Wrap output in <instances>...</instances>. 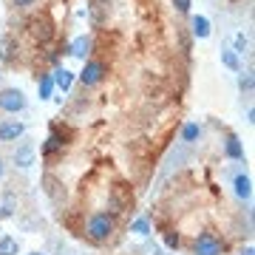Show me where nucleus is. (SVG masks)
Here are the masks:
<instances>
[{"instance_id":"f257e3e1","label":"nucleus","mask_w":255,"mask_h":255,"mask_svg":"<svg viewBox=\"0 0 255 255\" xmlns=\"http://www.w3.org/2000/svg\"><path fill=\"white\" fill-rule=\"evenodd\" d=\"M111 233H114V219H108L105 213L91 216L88 224H85V236L91 241H105V238H111Z\"/></svg>"},{"instance_id":"f03ea898","label":"nucleus","mask_w":255,"mask_h":255,"mask_svg":"<svg viewBox=\"0 0 255 255\" xmlns=\"http://www.w3.org/2000/svg\"><path fill=\"white\" fill-rule=\"evenodd\" d=\"M26 105H28V100L20 88H3V91H0V111H6V114H20Z\"/></svg>"},{"instance_id":"7ed1b4c3","label":"nucleus","mask_w":255,"mask_h":255,"mask_svg":"<svg viewBox=\"0 0 255 255\" xmlns=\"http://www.w3.org/2000/svg\"><path fill=\"white\" fill-rule=\"evenodd\" d=\"M105 74H108L105 63H100V60H88L85 68L80 71V82H82V85H97V82H102Z\"/></svg>"},{"instance_id":"20e7f679","label":"nucleus","mask_w":255,"mask_h":255,"mask_svg":"<svg viewBox=\"0 0 255 255\" xmlns=\"http://www.w3.org/2000/svg\"><path fill=\"white\" fill-rule=\"evenodd\" d=\"M221 250H224V244L213 233H201L196 238V255H221Z\"/></svg>"},{"instance_id":"39448f33","label":"nucleus","mask_w":255,"mask_h":255,"mask_svg":"<svg viewBox=\"0 0 255 255\" xmlns=\"http://www.w3.org/2000/svg\"><path fill=\"white\" fill-rule=\"evenodd\" d=\"M26 133V125L20 119H3L0 122V142H17Z\"/></svg>"},{"instance_id":"423d86ee","label":"nucleus","mask_w":255,"mask_h":255,"mask_svg":"<svg viewBox=\"0 0 255 255\" xmlns=\"http://www.w3.org/2000/svg\"><path fill=\"white\" fill-rule=\"evenodd\" d=\"M28 26H31V34H34L40 43H48L51 34H54V28H51V20L48 17H34Z\"/></svg>"},{"instance_id":"0eeeda50","label":"nucleus","mask_w":255,"mask_h":255,"mask_svg":"<svg viewBox=\"0 0 255 255\" xmlns=\"http://www.w3.org/2000/svg\"><path fill=\"white\" fill-rule=\"evenodd\" d=\"M34 159H37V150H34V145H20L17 150H14V164H17V167H23V170H26V167H31V164H34Z\"/></svg>"},{"instance_id":"6e6552de","label":"nucleus","mask_w":255,"mask_h":255,"mask_svg":"<svg viewBox=\"0 0 255 255\" xmlns=\"http://www.w3.org/2000/svg\"><path fill=\"white\" fill-rule=\"evenodd\" d=\"M51 80H54L57 88H63V91H68L71 88V82H74V74L68 71V68H63V65H57L54 74H51Z\"/></svg>"},{"instance_id":"1a4fd4ad","label":"nucleus","mask_w":255,"mask_h":255,"mask_svg":"<svg viewBox=\"0 0 255 255\" xmlns=\"http://www.w3.org/2000/svg\"><path fill=\"white\" fill-rule=\"evenodd\" d=\"M236 196L241 201H250V196H253V182H250V176H244V173L236 176Z\"/></svg>"},{"instance_id":"9d476101","label":"nucleus","mask_w":255,"mask_h":255,"mask_svg":"<svg viewBox=\"0 0 255 255\" xmlns=\"http://www.w3.org/2000/svg\"><path fill=\"white\" fill-rule=\"evenodd\" d=\"M88 48H91V37L82 34V37H77L71 46H68V54H71V57H80V60H82V57L88 54Z\"/></svg>"},{"instance_id":"9b49d317","label":"nucleus","mask_w":255,"mask_h":255,"mask_svg":"<svg viewBox=\"0 0 255 255\" xmlns=\"http://www.w3.org/2000/svg\"><path fill=\"white\" fill-rule=\"evenodd\" d=\"M193 34L199 37V40H207L210 37V20L207 17H193Z\"/></svg>"},{"instance_id":"f8f14e48","label":"nucleus","mask_w":255,"mask_h":255,"mask_svg":"<svg viewBox=\"0 0 255 255\" xmlns=\"http://www.w3.org/2000/svg\"><path fill=\"white\" fill-rule=\"evenodd\" d=\"M17 253H20L17 238H11V236H0V255H17Z\"/></svg>"},{"instance_id":"ddd939ff","label":"nucleus","mask_w":255,"mask_h":255,"mask_svg":"<svg viewBox=\"0 0 255 255\" xmlns=\"http://www.w3.org/2000/svg\"><path fill=\"white\" fill-rule=\"evenodd\" d=\"M37 91H40V100H51V91H54V80H51V74H43V77H40Z\"/></svg>"},{"instance_id":"4468645a","label":"nucleus","mask_w":255,"mask_h":255,"mask_svg":"<svg viewBox=\"0 0 255 255\" xmlns=\"http://www.w3.org/2000/svg\"><path fill=\"white\" fill-rule=\"evenodd\" d=\"M221 63L227 65L230 71H241V63H238V54L230 51V48H221Z\"/></svg>"},{"instance_id":"2eb2a0df","label":"nucleus","mask_w":255,"mask_h":255,"mask_svg":"<svg viewBox=\"0 0 255 255\" xmlns=\"http://www.w3.org/2000/svg\"><path fill=\"white\" fill-rule=\"evenodd\" d=\"M224 153L230 156V159H244V150H241V142H238L236 136L227 139V147H224Z\"/></svg>"},{"instance_id":"dca6fc26","label":"nucleus","mask_w":255,"mask_h":255,"mask_svg":"<svg viewBox=\"0 0 255 255\" xmlns=\"http://www.w3.org/2000/svg\"><path fill=\"white\" fill-rule=\"evenodd\" d=\"M199 136H201V128L196 125V122H187V125L182 128V139L184 142H196Z\"/></svg>"},{"instance_id":"f3484780","label":"nucleus","mask_w":255,"mask_h":255,"mask_svg":"<svg viewBox=\"0 0 255 255\" xmlns=\"http://www.w3.org/2000/svg\"><path fill=\"white\" fill-rule=\"evenodd\" d=\"M130 230H133L136 236H147V233H150V221H147V219H136L133 224H130Z\"/></svg>"},{"instance_id":"a211bd4d","label":"nucleus","mask_w":255,"mask_h":255,"mask_svg":"<svg viewBox=\"0 0 255 255\" xmlns=\"http://www.w3.org/2000/svg\"><path fill=\"white\" fill-rule=\"evenodd\" d=\"M238 88L241 91H253V74H238Z\"/></svg>"},{"instance_id":"6ab92c4d","label":"nucleus","mask_w":255,"mask_h":255,"mask_svg":"<svg viewBox=\"0 0 255 255\" xmlns=\"http://www.w3.org/2000/svg\"><path fill=\"white\" fill-rule=\"evenodd\" d=\"M11 48H14V43L11 40H3L0 43V60H11Z\"/></svg>"},{"instance_id":"aec40b11","label":"nucleus","mask_w":255,"mask_h":255,"mask_svg":"<svg viewBox=\"0 0 255 255\" xmlns=\"http://www.w3.org/2000/svg\"><path fill=\"white\" fill-rule=\"evenodd\" d=\"M247 48H250V40L244 34H236V54L238 51H247Z\"/></svg>"},{"instance_id":"412c9836","label":"nucleus","mask_w":255,"mask_h":255,"mask_svg":"<svg viewBox=\"0 0 255 255\" xmlns=\"http://www.w3.org/2000/svg\"><path fill=\"white\" fill-rule=\"evenodd\" d=\"M164 244L173 247V250H179V236H176V233H167V236H164Z\"/></svg>"},{"instance_id":"4be33fe9","label":"nucleus","mask_w":255,"mask_h":255,"mask_svg":"<svg viewBox=\"0 0 255 255\" xmlns=\"http://www.w3.org/2000/svg\"><path fill=\"white\" fill-rule=\"evenodd\" d=\"M57 147H60V139H57V133H51V136H48V145H46V153H51Z\"/></svg>"},{"instance_id":"5701e85b","label":"nucleus","mask_w":255,"mask_h":255,"mask_svg":"<svg viewBox=\"0 0 255 255\" xmlns=\"http://www.w3.org/2000/svg\"><path fill=\"white\" fill-rule=\"evenodd\" d=\"M173 6L182 11V14H187V11H190V0H173Z\"/></svg>"},{"instance_id":"b1692460","label":"nucleus","mask_w":255,"mask_h":255,"mask_svg":"<svg viewBox=\"0 0 255 255\" xmlns=\"http://www.w3.org/2000/svg\"><path fill=\"white\" fill-rule=\"evenodd\" d=\"M14 3H17L20 9H26V6H34V0H14Z\"/></svg>"},{"instance_id":"393cba45","label":"nucleus","mask_w":255,"mask_h":255,"mask_svg":"<svg viewBox=\"0 0 255 255\" xmlns=\"http://www.w3.org/2000/svg\"><path fill=\"white\" fill-rule=\"evenodd\" d=\"M241 255H255V250H253V244H250V247H244V253H241Z\"/></svg>"},{"instance_id":"a878e982","label":"nucleus","mask_w":255,"mask_h":255,"mask_svg":"<svg viewBox=\"0 0 255 255\" xmlns=\"http://www.w3.org/2000/svg\"><path fill=\"white\" fill-rule=\"evenodd\" d=\"M3 173H6V167H3V159H0V179H3Z\"/></svg>"},{"instance_id":"bb28decb","label":"nucleus","mask_w":255,"mask_h":255,"mask_svg":"<svg viewBox=\"0 0 255 255\" xmlns=\"http://www.w3.org/2000/svg\"><path fill=\"white\" fill-rule=\"evenodd\" d=\"M28 255H46V253H28Z\"/></svg>"},{"instance_id":"cd10ccee","label":"nucleus","mask_w":255,"mask_h":255,"mask_svg":"<svg viewBox=\"0 0 255 255\" xmlns=\"http://www.w3.org/2000/svg\"><path fill=\"white\" fill-rule=\"evenodd\" d=\"M0 77H3V74H0Z\"/></svg>"}]
</instances>
